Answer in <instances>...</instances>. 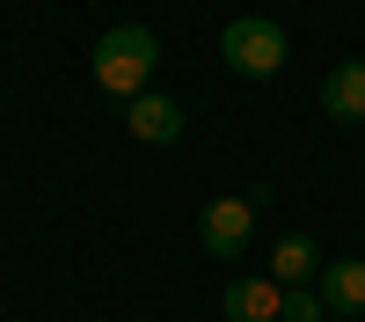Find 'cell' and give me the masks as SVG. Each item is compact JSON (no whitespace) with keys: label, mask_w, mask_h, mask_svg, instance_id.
<instances>
[{"label":"cell","mask_w":365,"mask_h":322,"mask_svg":"<svg viewBox=\"0 0 365 322\" xmlns=\"http://www.w3.org/2000/svg\"><path fill=\"white\" fill-rule=\"evenodd\" d=\"M154 66H161V37H154L146 22H117V29H103V37H96V59H88V74H96V88H110L117 103L146 96V81H154Z\"/></svg>","instance_id":"1"},{"label":"cell","mask_w":365,"mask_h":322,"mask_svg":"<svg viewBox=\"0 0 365 322\" xmlns=\"http://www.w3.org/2000/svg\"><path fill=\"white\" fill-rule=\"evenodd\" d=\"M220 59H227L241 81H270V74L285 66V29L270 22V15H241V22L220 29Z\"/></svg>","instance_id":"2"},{"label":"cell","mask_w":365,"mask_h":322,"mask_svg":"<svg viewBox=\"0 0 365 322\" xmlns=\"http://www.w3.org/2000/svg\"><path fill=\"white\" fill-rule=\"evenodd\" d=\"M125 132H132V139H146V146H175V139H182V103L146 88V96H132V103H125Z\"/></svg>","instance_id":"4"},{"label":"cell","mask_w":365,"mask_h":322,"mask_svg":"<svg viewBox=\"0 0 365 322\" xmlns=\"http://www.w3.org/2000/svg\"><path fill=\"white\" fill-rule=\"evenodd\" d=\"M322 308L365 315V263H358V256H336V263H322Z\"/></svg>","instance_id":"7"},{"label":"cell","mask_w":365,"mask_h":322,"mask_svg":"<svg viewBox=\"0 0 365 322\" xmlns=\"http://www.w3.org/2000/svg\"><path fill=\"white\" fill-rule=\"evenodd\" d=\"M322 110L336 117V125H365V59H344V66L322 81Z\"/></svg>","instance_id":"6"},{"label":"cell","mask_w":365,"mask_h":322,"mask_svg":"<svg viewBox=\"0 0 365 322\" xmlns=\"http://www.w3.org/2000/svg\"><path fill=\"white\" fill-rule=\"evenodd\" d=\"M249 234H256V198H212L205 220H197L205 256H241V249H249Z\"/></svg>","instance_id":"3"},{"label":"cell","mask_w":365,"mask_h":322,"mask_svg":"<svg viewBox=\"0 0 365 322\" xmlns=\"http://www.w3.org/2000/svg\"><path fill=\"white\" fill-rule=\"evenodd\" d=\"M278 322H322V293L314 286H285V315Z\"/></svg>","instance_id":"9"},{"label":"cell","mask_w":365,"mask_h":322,"mask_svg":"<svg viewBox=\"0 0 365 322\" xmlns=\"http://www.w3.org/2000/svg\"><path fill=\"white\" fill-rule=\"evenodd\" d=\"M314 271H322V249L307 242V234H285L278 256H270V278H278V286H307Z\"/></svg>","instance_id":"8"},{"label":"cell","mask_w":365,"mask_h":322,"mask_svg":"<svg viewBox=\"0 0 365 322\" xmlns=\"http://www.w3.org/2000/svg\"><path fill=\"white\" fill-rule=\"evenodd\" d=\"M285 315V286L278 278H234L227 286V322H278Z\"/></svg>","instance_id":"5"}]
</instances>
